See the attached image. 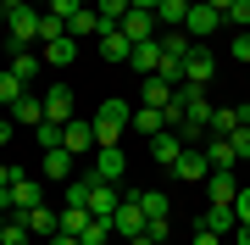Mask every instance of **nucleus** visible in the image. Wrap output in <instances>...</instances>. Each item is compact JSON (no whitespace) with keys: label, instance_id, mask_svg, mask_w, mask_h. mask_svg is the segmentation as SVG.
Masks as SVG:
<instances>
[{"label":"nucleus","instance_id":"obj_1","mask_svg":"<svg viewBox=\"0 0 250 245\" xmlns=\"http://www.w3.org/2000/svg\"><path fill=\"white\" fill-rule=\"evenodd\" d=\"M128 123H134V106H128V100H106V106L95 111V145H117V139L128 134Z\"/></svg>","mask_w":250,"mask_h":245},{"label":"nucleus","instance_id":"obj_2","mask_svg":"<svg viewBox=\"0 0 250 245\" xmlns=\"http://www.w3.org/2000/svg\"><path fill=\"white\" fill-rule=\"evenodd\" d=\"M39 17H45V11H39L34 6V0H28V6H17V11H6V17H0V22H6L11 28V45H34V39H39Z\"/></svg>","mask_w":250,"mask_h":245},{"label":"nucleus","instance_id":"obj_3","mask_svg":"<svg viewBox=\"0 0 250 245\" xmlns=\"http://www.w3.org/2000/svg\"><path fill=\"white\" fill-rule=\"evenodd\" d=\"M117 184H100V178H89V173H83V206H89V218H117Z\"/></svg>","mask_w":250,"mask_h":245},{"label":"nucleus","instance_id":"obj_4","mask_svg":"<svg viewBox=\"0 0 250 245\" xmlns=\"http://www.w3.org/2000/svg\"><path fill=\"white\" fill-rule=\"evenodd\" d=\"M111 234H117V240H134V234H145V206H139V195H134V190H128L123 200H117Z\"/></svg>","mask_w":250,"mask_h":245},{"label":"nucleus","instance_id":"obj_5","mask_svg":"<svg viewBox=\"0 0 250 245\" xmlns=\"http://www.w3.org/2000/svg\"><path fill=\"white\" fill-rule=\"evenodd\" d=\"M223 28H228V22H223V11L206 6V0H200V6H189V17H184V34L195 39V45H200L206 34H223Z\"/></svg>","mask_w":250,"mask_h":245},{"label":"nucleus","instance_id":"obj_6","mask_svg":"<svg viewBox=\"0 0 250 245\" xmlns=\"http://www.w3.org/2000/svg\"><path fill=\"white\" fill-rule=\"evenodd\" d=\"M123 173H128V156H123V145H100V151H95L89 178H100V184H117Z\"/></svg>","mask_w":250,"mask_h":245},{"label":"nucleus","instance_id":"obj_7","mask_svg":"<svg viewBox=\"0 0 250 245\" xmlns=\"http://www.w3.org/2000/svg\"><path fill=\"white\" fill-rule=\"evenodd\" d=\"M100 56L106 62H128L134 56V39L123 34V22H100Z\"/></svg>","mask_w":250,"mask_h":245},{"label":"nucleus","instance_id":"obj_8","mask_svg":"<svg viewBox=\"0 0 250 245\" xmlns=\"http://www.w3.org/2000/svg\"><path fill=\"white\" fill-rule=\"evenodd\" d=\"M211 78H217V56L206 50V45H195V50H189V62H184V84H200V89H206Z\"/></svg>","mask_w":250,"mask_h":245},{"label":"nucleus","instance_id":"obj_9","mask_svg":"<svg viewBox=\"0 0 250 245\" xmlns=\"http://www.w3.org/2000/svg\"><path fill=\"white\" fill-rule=\"evenodd\" d=\"M34 206H45V184L39 178H11V212H34Z\"/></svg>","mask_w":250,"mask_h":245},{"label":"nucleus","instance_id":"obj_10","mask_svg":"<svg viewBox=\"0 0 250 245\" xmlns=\"http://www.w3.org/2000/svg\"><path fill=\"white\" fill-rule=\"evenodd\" d=\"M150 156H156V167H178V156H184V139L172 134V128H161V134H150Z\"/></svg>","mask_w":250,"mask_h":245},{"label":"nucleus","instance_id":"obj_11","mask_svg":"<svg viewBox=\"0 0 250 245\" xmlns=\"http://www.w3.org/2000/svg\"><path fill=\"white\" fill-rule=\"evenodd\" d=\"M62 151H72V156L100 151V145H95V123H78V117H72V123L62 128Z\"/></svg>","mask_w":250,"mask_h":245},{"label":"nucleus","instance_id":"obj_12","mask_svg":"<svg viewBox=\"0 0 250 245\" xmlns=\"http://www.w3.org/2000/svg\"><path fill=\"white\" fill-rule=\"evenodd\" d=\"M45 123H72V89L67 84H50L45 89Z\"/></svg>","mask_w":250,"mask_h":245},{"label":"nucleus","instance_id":"obj_13","mask_svg":"<svg viewBox=\"0 0 250 245\" xmlns=\"http://www.w3.org/2000/svg\"><path fill=\"white\" fill-rule=\"evenodd\" d=\"M22 218H28V234H39V240L62 234V206H34V212H22Z\"/></svg>","mask_w":250,"mask_h":245},{"label":"nucleus","instance_id":"obj_14","mask_svg":"<svg viewBox=\"0 0 250 245\" xmlns=\"http://www.w3.org/2000/svg\"><path fill=\"white\" fill-rule=\"evenodd\" d=\"M123 34L134 39V45H145V39L161 34V22H156V11H128V17H123Z\"/></svg>","mask_w":250,"mask_h":245},{"label":"nucleus","instance_id":"obj_15","mask_svg":"<svg viewBox=\"0 0 250 245\" xmlns=\"http://www.w3.org/2000/svg\"><path fill=\"white\" fill-rule=\"evenodd\" d=\"M172 178H184V184L211 178V162H206V151H184V156H178V167H172Z\"/></svg>","mask_w":250,"mask_h":245},{"label":"nucleus","instance_id":"obj_16","mask_svg":"<svg viewBox=\"0 0 250 245\" xmlns=\"http://www.w3.org/2000/svg\"><path fill=\"white\" fill-rule=\"evenodd\" d=\"M206 190H211V206H233V195H239V178H233V167L211 173V178H206Z\"/></svg>","mask_w":250,"mask_h":245},{"label":"nucleus","instance_id":"obj_17","mask_svg":"<svg viewBox=\"0 0 250 245\" xmlns=\"http://www.w3.org/2000/svg\"><path fill=\"white\" fill-rule=\"evenodd\" d=\"M200 228H211V234L233 240V228H239V218H233V206H206V212H200Z\"/></svg>","mask_w":250,"mask_h":245},{"label":"nucleus","instance_id":"obj_18","mask_svg":"<svg viewBox=\"0 0 250 245\" xmlns=\"http://www.w3.org/2000/svg\"><path fill=\"white\" fill-rule=\"evenodd\" d=\"M161 56H172V62H189V50H195V39L184 34V28H161Z\"/></svg>","mask_w":250,"mask_h":245},{"label":"nucleus","instance_id":"obj_19","mask_svg":"<svg viewBox=\"0 0 250 245\" xmlns=\"http://www.w3.org/2000/svg\"><path fill=\"white\" fill-rule=\"evenodd\" d=\"M206 162H211V173H223V167H233V162H239V156H233V145H228V139L223 134H206Z\"/></svg>","mask_w":250,"mask_h":245},{"label":"nucleus","instance_id":"obj_20","mask_svg":"<svg viewBox=\"0 0 250 245\" xmlns=\"http://www.w3.org/2000/svg\"><path fill=\"white\" fill-rule=\"evenodd\" d=\"M128 67H134V73H145V78H150L156 67H161V39H145V45H134V56H128Z\"/></svg>","mask_w":250,"mask_h":245},{"label":"nucleus","instance_id":"obj_21","mask_svg":"<svg viewBox=\"0 0 250 245\" xmlns=\"http://www.w3.org/2000/svg\"><path fill=\"white\" fill-rule=\"evenodd\" d=\"M72 62H78V39L72 34H62V39L45 45V67H72Z\"/></svg>","mask_w":250,"mask_h":245},{"label":"nucleus","instance_id":"obj_22","mask_svg":"<svg viewBox=\"0 0 250 245\" xmlns=\"http://www.w3.org/2000/svg\"><path fill=\"white\" fill-rule=\"evenodd\" d=\"M11 123H28V128H39V123H45V95H22L17 106H11Z\"/></svg>","mask_w":250,"mask_h":245},{"label":"nucleus","instance_id":"obj_23","mask_svg":"<svg viewBox=\"0 0 250 245\" xmlns=\"http://www.w3.org/2000/svg\"><path fill=\"white\" fill-rule=\"evenodd\" d=\"M39 167H45V178H72V167H78V156L56 145V151H45V162H39Z\"/></svg>","mask_w":250,"mask_h":245},{"label":"nucleus","instance_id":"obj_24","mask_svg":"<svg viewBox=\"0 0 250 245\" xmlns=\"http://www.w3.org/2000/svg\"><path fill=\"white\" fill-rule=\"evenodd\" d=\"M139 95H145V106H167L178 89H172L167 78H156V73H150V78H139Z\"/></svg>","mask_w":250,"mask_h":245},{"label":"nucleus","instance_id":"obj_25","mask_svg":"<svg viewBox=\"0 0 250 245\" xmlns=\"http://www.w3.org/2000/svg\"><path fill=\"white\" fill-rule=\"evenodd\" d=\"M39 67H45V56H34V50H28V45H22L17 56H11V73H17L22 84H34V78H39Z\"/></svg>","mask_w":250,"mask_h":245},{"label":"nucleus","instance_id":"obj_26","mask_svg":"<svg viewBox=\"0 0 250 245\" xmlns=\"http://www.w3.org/2000/svg\"><path fill=\"white\" fill-rule=\"evenodd\" d=\"M233 128H239V106H211V123H206V134H233Z\"/></svg>","mask_w":250,"mask_h":245},{"label":"nucleus","instance_id":"obj_27","mask_svg":"<svg viewBox=\"0 0 250 245\" xmlns=\"http://www.w3.org/2000/svg\"><path fill=\"white\" fill-rule=\"evenodd\" d=\"M128 128H139L145 139L161 134V128H167V123H161V106H134V123H128Z\"/></svg>","mask_w":250,"mask_h":245},{"label":"nucleus","instance_id":"obj_28","mask_svg":"<svg viewBox=\"0 0 250 245\" xmlns=\"http://www.w3.org/2000/svg\"><path fill=\"white\" fill-rule=\"evenodd\" d=\"M22 95H28V84H22V78H17V73H11V67H6V73H0V106L11 111V106H17Z\"/></svg>","mask_w":250,"mask_h":245},{"label":"nucleus","instance_id":"obj_29","mask_svg":"<svg viewBox=\"0 0 250 245\" xmlns=\"http://www.w3.org/2000/svg\"><path fill=\"white\" fill-rule=\"evenodd\" d=\"M184 17H189V0H161V11H156L161 28H184Z\"/></svg>","mask_w":250,"mask_h":245},{"label":"nucleus","instance_id":"obj_30","mask_svg":"<svg viewBox=\"0 0 250 245\" xmlns=\"http://www.w3.org/2000/svg\"><path fill=\"white\" fill-rule=\"evenodd\" d=\"M100 22H106V17H100V11H95V6H83V11H78V17H72V22H67V34H72V39H78V34H100Z\"/></svg>","mask_w":250,"mask_h":245},{"label":"nucleus","instance_id":"obj_31","mask_svg":"<svg viewBox=\"0 0 250 245\" xmlns=\"http://www.w3.org/2000/svg\"><path fill=\"white\" fill-rule=\"evenodd\" d=\"M117 234H111V223L106 218H89V228H83V234H78V245H111Z\"/></svg>","mask_w":250,"mask_h":245},{"label":"nucleus","instance_id":"obj_32","mask_svg":"<svg viewBox=\"0 0 250 245\" xmlns=\"http://www.w3.org/2000/svg\"><path fill=\"white\" fill-rule=\"evenodd\" d=\"M0 245H28V218L22 212H11V223L0 228Z\"/></svg>","mask_w":250,"mask_h":245},{"label":"nucleus","instance_id":"obj_33","mask_svg":"<svg viewBox=\"0 0 250 245\" xmlns=\"http://www.w3.org/2000/svg\"><path fill=\"white\" fill-rule=\"evenodd\" d=\"M134 195H139L145 218H167V195H161V190H134Z\"/></svg>","mask_w":250,"mask_h":245},{"label":"nucleus","instance_id":"obj_34","mask_svg":"<svg viewBox=\"0 0 250 245\" xmlns=\"http://www.w3.org/2000/svg\"><path fill=\"white\" fill-rule=\"evenodd\" d=\"M223 22L233 28V34H245V28H250V0H233V6L223 11Z\"/></svg>","mask_w":250,"mask_h":245},{"label":"nucleus","instance_id":"obj_35","mask_svg":"<svg viewBox=\"0 0 250 245\" xmlns=\"http://www.w3.org/2000/svg\"><path fill=\"white\" fill-rule=\"evenodd\" d=\"M67 34V22L56 17V11H45V17H39V45H50V39H62Z\"/></svg>","mask_w":250,"mask_h":245},{"label":"nucleus","instance_id":"obj_36","mask_svg":"<svg viewBox=\"0 0 250 245\" xmlns=\"http://www.w3.org/2000/svg\"><path fill=\"white\" fill-rule=\"evenodd\" d=\"M95 11H100L106 22H123V17H128L134 6H128V0H95Z\"/></svg>","mask_w":250,"mask_h":245},{"label":"nucleus","instance_id":"obj_37","mask_svg":"<svg viewBox=\"0 0 250 245\" xmlns=\"http://www.w3.org/2000/svg\"><path fill=\"white\" fill-rule=\"evenodd\" d=\"M228 145H233V156H239V162H250V123H239L228 134Z\"/></svg>","mask_w":250,"mask_h":245},{"label":"nucleus","instance_id":"obj_38","mask_svg":"<svg viewBox=\"0 0 250 245\" xmlns=\"http://www.w3.org/2000/svg\"><path fill=\"white\" fill-rule=\"evenodd\" d=\"M156 78H167L172 89L184 84V62H172V56H161V67H156Z\"/></svg>","mask_w":250,"mask_h":245},{"label":"nucleus","instance_id":"obj_39","mask_svg":"<svg viewBox=\"0 0 250 245\" xmlns=\"http://www.w3.org/2000/svg\"><path fill=\"white\" fill-rule=\"evenodd\" d=\"M62 128H67V123H39L34 134H39V145H45V151H56V145H62Z\"/></svg>","mask_w":250,"mask_h":245},{"label":"nucleus","instance_id":"obj_40","mask_svg":"<svg viewBox=\"0 0 250 245\" xmlns=\"http://www.w3.org/2000/svg\"><path fill=\"white\" fill-rule=\"evenodd\" d=\"M45 11H56V17H62V22H72V17H78V11H83V0H50Z\"/></svg>","mask_w":250,"mask_h":245},{"label":"nucleus","instance_id":"obj_41","mask_svg":"<svg viewBox=\"0 0 250 245\" xmlns=\"http://www.w3.org/2000/svg\"><path fill=\"white\" fill-rule=\"evenodd\" d=\"M228 50H233V62H245V67H250V28H245V34H233V45H228Z\"/></svg>","mask_w":250,"mask_h":245},{"label":"nucleus","instance_id":"obj_42","mask_svg":"<svg viewBox=\"0 0 250 245\" xmlns=\"http://www.w3.org/2000/svg\"><path fill=\"white\" fill-rule=\"evenodd\" d=\"M233 218H239V223H250V184L233 195Z\"/></svg>","mask_w":250,"mask_h":245},{"label":"nucleus","instance_id":"obj_43","mask_svg":"<svg viewBox=\"0 0 250 245\" xmlns=\"http://www.w3.org/2000/svg\"><path fill=\"white\" fill-rule=\"evenodd\" d=\"M11 134H17V123H11V117H0V151L11 145Z\"/></svg>","mask_w":250,"mask_h":245},{"label":"nucleus","instance_id":"obj_44","mask_svg":"<svg viewBox=\"0 0 250 245\" xmlns=\"http://www.w3.org/2000/svg\"><path fill=\"white\" fill-rule=\"evenodd\" d=\"M195 245H228L223 234H211V228H200V234H195Z\"/></svg>","mask_w":250,"mask_h":245},{"label":"nucleus","instance_id":"obj_45","mask_svg":"<svg viewBox=\"0 0 250 245\" xmlns=\"http://www.w3.org/2000/svg\"><path fill=\"white\" fill-rule=\"evenodd\" d=\"M134 11H161V0H128Z\"/></svg>","mask_w":250,"mask_h":245},{"label":"nucleus","instance_id":"obj_46","mask_svg":"<svg viewBox=\"0 0 250 245\" xmlns=\"http://www.w3.org/2000/svg\"><path fill=\"white\" fill-rule=\"evenodd\" d=\"M233 245H250V223H239V228H233Z\"/></svg>","mask_w":250,"mask_h":245},{"label":"nucleus","instance_id":"obj_47","mask_svg":"<svg viewBox=\"0 0 250 245\" xmlns=\"http://www.w3.org/2000/svg\"><path fill=\"white\" fill-rule=\"evenodd\" d=\"M50 245H78V234H50Z\"/></svg>","mask_w":250,"mask_h":245},{"label":"nucleus","instance_id":"obj_48","mask_svg":"<svg viewBox=\"0 0 250 245\" xmlns=\"http://www.w3.org/2000/svg\"><path fill=\"white\" fill-rule=\"evenodd\" d=\"M123 245H161V240H150V234H134V240H123Z\"/></svg>","mask_w":250,"mask_h":245},{"label":"nucleus","instance_id":"obj_49","mask_svg":"<svg viewBox=\"0 0 250 245\" xmlns=\"http://www.w3.org/2000/svg\"><path fill=\"white\" fill-rule=\"evenodd\" d=\"M17 6H28V0H0V17H6V11H17Z\"/></svg>","mask_w":250,"mask_h":245},{"label":"nucleus","instance_id":"obj_50","mask_svg":"<svg viewBox=\"0 0 250 245\" xmlns=\"http://www.w3.org/2000/svg\"><path fill=\"white\" fill-rule=\"evenodd\" d=\"M0 212H11V184H6V190H0Z\"/></svg>","mask_w":250,"mask_h":245},{"label":"nucleus","instance_id":"obj_51","mask_svg":"<svg viewBox=\"0 0 250 245\" xmlns=\"http://www.w3.org/2000/svg\"><path fill=\"white\" fill-rule=\"evenodd\" d=\"M206 6H217V11H228V6H233V0H206Z\"/></svg>","mask_w":250,"mask_h":245},{"label":"nucleus","instance_id":"obj_52","mask_svg":"<svg viewBox=\"0 0 250 245\" xmlns=\"http://www.w3.org/2000/svg\"><path fill=\"white\" fill-rule=\"evenodd\" d=\"M6 223H11V212H0V228H6Z\"/></svg>","mask_w":250,"mask_h":245},{"label":"nucleus","instance_id":"obj_53","mask_svg":"<svg viewBox=\"0 0 250 245\" xmlns=\"http://www.w3.org/2000/svg\"><path fill=\"white\" fill-rule=\"evenodd\" d=\"M34 6H39V11H45V6H50V0H34Z\"/></svg>","mask_w":250,"mask_h":245},{"label":"nucleus","instance_id":"obj_54","mask_svg":"<svg viewBox=\"0 0 250 245\" xmlns=\"http://www.w3.org/2000/svg\"><path fill=\"white\" fill-rule=\"evenodd\" d=\"M111 245H123V240H111Z\"/></svg>","mask_w":250,"mask_h":245},{"label":"nucleus","instance_id":"obj_55","mask_svg":"<svg viewBox=\"0 0 250 245\" xmlns=\"http://www.w3.org/2000/svg\"><path fill=\"white\" fill-rule=\"evenodd\" d=\"M228 245H233V240H228Z\"/></svg>","mask_w":250,"mask_h":245}]
</instances>
